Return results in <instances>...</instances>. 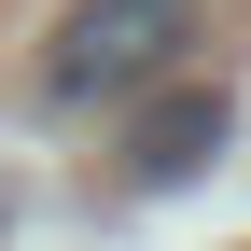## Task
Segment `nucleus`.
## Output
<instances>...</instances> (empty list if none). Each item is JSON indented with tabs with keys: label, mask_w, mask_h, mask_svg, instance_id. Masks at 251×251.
<instances>
[{
	"label": "nucleus",
	"mask_w": 251,
	"mask_h": 251,
	"mask_svg": "<svg viewBox=\"0 0 251 251\" xmlns=\"http://www.w3.org/2000/svg\"><path fill=\"white\" fill-rule=\"evenodd\" d=\"M196 42V0H70L42 42V112H98V98H153Z\"/></svg>",
	"instance_id": "f257e3e1"
},
{
	"label": "nucleus",
	"mask_w": 251,
	"mask_h": 251,
	"mask_svg": "<svg viewBox=\"0 0 251 251\" xmlns=\"http://www.w3.org/2000/svg\"><path fill=\"white\" fill-rule=\"evenodd\" d=\"M224 140H237V98L224 84H168V98L126 126V181H140V196H181V181L224 168Z\"/></svg>",
	"instance_id": "f03ea898"
}]
</instances>
